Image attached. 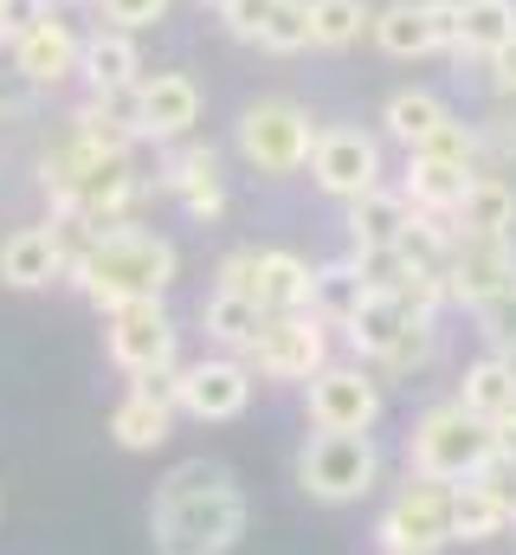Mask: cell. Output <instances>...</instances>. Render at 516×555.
Listing matches in <instances>:
<instances>
[{
    "instance_id": "6da1fadb",
    "label": "cell",
    "mask_w": 516,
    "mask_h": 555,
    "mask_svg": "<svg viewBox=\"0 0 516 555\" xmlns=\"http://www.w3.org/2000/svg\"><path fill=\"white\" fill-rule=\"evenodd\" d=\"M149 537L155 555H227L246 537V498L227 465L188 459L155 485L149 504Z\"/></svg>"
},
{
    "instance_id": "7a4b0ae2",
    "label": "cell",
    "mask_w": 516,
    "mask_h": 555,
    "mask_svg": "<svg viewBox=\"0 0 516 555\" xmlns=\"http://www.w3.org/2000/svg\"><path fill=\"white\" fill-rule=\"evenodd\" d=\"M175 246L162 233H142V227H104V233H85V246L72 253V284L98 304V310H117L136 297H162L175 284Z\"/></svg>"
},
{
    "instance_id": "3957f363",
    "label": "cell",
    "mask_w": 516,
    "mask_h": 555,
    "mask_svg": "<svg viewBox=\"0 0 516 555\" xmlns=\"http://www.w3.org/2000/svg\"><path fill=\"white\" fill-rule=\"evenodd\" d=\"M491 459V426L472 420L459 401L420 414V426L407 433V472L413 478H439V485H472Z\"/></svg>"
},
{
    "instance_id": "277c9868",
    "label": "cell",
    "mask_w": 516,
    "mask_h": 555,
    "mask_svg": "<svg viewBox=\"0 0 516 555\" xmlns=\"http://www.w3.org/2000/svg\"><path fill=\"white\" fill-rule=\"evenodd\" d=\"M375 478H382V452L369 433H317L297 452V485L317 504H356L375 491Z\"/></svg>"
},
{
    "instance_id": "5b68a950",
    "label": "cell",
    "mask_w": 516,
    "mask_h": 555,
    "mask_svg": "<svg viewBox=\"0 0 516 555\" xmlns=\"http://www.w3.org/2000/svg\"><path fill=\"white\" fill-rule=\"evenodd\" d=\"M310 272L297 253L284 246H240L220 259V291H246L265 317H284V310H310Z\"/></svg>"
},
{
    "instance_id": "8992f818",
    "label": "cell",
    "mask_w": 516,
    "mask_h": 555,
    "mask_svg": "<svg viewBox=\"0 0 516 555\" xmlns=\"http://www.w3.org/2000/svg\"><path fill=\"white\" fill-rule=\"evenodd\" d=\"M317 137H323V130H317L310 111L291 104V98H265V104H253V111L240 117V155L253 162L258 175H297V168L310 162Z\"/></svg>"
},
{
    "instance_id": "52a82bcc",
    "label": "cell",
    "mask_w": 516,
    "mask_h": 555,
    "mask_svg": "<svg viewBox=\"0 0 516 555\" xmlns=\"http://www.w3.org/2000/svg\"><path fill=\"white\" fill-rule=\"evenodd\" d=\"M253 375L265 382H310L330 369V323H317L310 310H284V317H265L258 343L240 356Z\"/></svg>"
},
{
    "instance_id": "ba28073f",
    "label": "cell",
    "mask_w": 516,
    "mask_h": 555,
    "mask_svg": "<svg viewBox=\"0 0 516 555\" xmlns=\"http://www.w3.org/2000/svg\"><path fill=\"white\" fill-rule=\"evenodd\" d=\"M452 543V485L439 478H407L382 511V550L387 555H433Z\"/></svg>"
},
{
    "instance_id": "9c48e42d",
    "label": "cell",
    "mask_w": 516,
    "mask_h": 555,
    "mask_svg": "<svg viewBox=\"0 0 516 555\" xmlns=\"http://www.w3.org/2000/svg\"><path fill=\"white\" fill-rule=\"evenodd\" d=\"M104 317H111L104 323V349H111V362L129 382H142L155 369H175V323H168L162 297H136V304H117Z\"/></svg>"
},
{
    "instance_id": "30bf717a",
    "label": "cell",
    "mask_w": 516,
    "mask_h": 555,
    "mask_svg": "<svg viewBox=\"0 0 516 555\" xmlns=\"http://www.w3.org/2000/svg\"><path fill=\"white\" fill-rule=\"evenodd\" d=\"M516 291V240H459L446 253V297L485 310L491 297Z\"/></svg>"
},
{
    "instance_id": "8fae6325",
    "label": "cell",
    "mask_w": 516,
    "mask_h": 555,
    "mask_svg": "<svg viewBox=\"0 0 516 555\" xmlns=\"http://www.w3.org/2000/svg\"><path fill=\"white\" fill-rule=\"evenodd\" d=\"M375 420H382V382L369 369L310 375V426L317 433H369Z\"/></svg>"
},
{
    "instance_id": "7c38bea8",
    "label": "cell",
    "mask_w": 516,
    "mask_h": 555,
    "mask_svg": "<svg viewBox=\"0 0 516 555\" xmlns=\"http://www.w3.org/2000/svg\"><path fill=\"white\" fill-rule=\"evenodd\" d=\"M310 175L323 194L336 201H362L369 188H382V142L362 130H323L310 149Z\"/></svg>"
},
{
    "instance_id": "4fadbf2b",
    "label": "cell",
    "mask_w": 516,
    "mask_h": 555,
    "mask_svg": "<svg viewBox=\"0 0 516 555\" xmlns=\"http://www.w3.org/2000/svg\"><path fill=\"white\" fill-rule=\"evenodd\" d=\"M253 401V369L240 356H214L181 369V414L194 420H240Z\"/></svg>"
},
{
    "instance_id": "5bb4252c",
    "label": "cell",
    "mask_w": 516,
    "mask_h": 555,
    "mask_svg": "<svg viewBox=\"0 0 516 555\" xmlns=\"http://www.w3.org/2000/svg\"><path fill=\"white\" fill-rule=\"evenodd\" d=\"M155 188H162L168 201H181V214H188V220H220V207H227V181H220V155H214V149H201V142H188V149H175V155L162 162V175H155Z\"/></svg>"
},
{
    "instance_id": "9a60e30c",
    "label": "cell",
    "mask_w": 516,
    "mask_h": 555,
    "mask_svg": "<svg viewBox=\"0 0 516 555\" xmlns=\"http://www.w3.org/2000/svg\"><path fill=\"white\" fill-rule=\"evenodd\" d=\"M72 272V246H65V227H20L0 240V278L13 291H39V284H59Z\"/></svg>"
},
{
    "instance_id": "2e32d148",
    "label": "cell",
    "mask_w": 516,
    "mask_h": 555,
    "mask_svg": "<svg viewBox=\"0 0 516 555\" xmlns=\"http://www.w3.org/2000/svg\"><path fill=\"white\" fill-rule=\"evenodd\" d=\"M78 52H85V39L72 33L65 13H52V20H39L33 33L13 39V72H26V78L46 91V85H65V78L78 72Z\"/></svg>"
},
{
    "instance_id": "e0dca14e",
    "label": "cell",
    "mask_w": 516,
    "mask_h": 555,
    "mask_svg": "<svg viewBox=\"0 0 516 555\" xmlns=\"http://www.w3.org/2000/svg\"><path fill=\"white\" fill-rule=\"evenodd\" d=\"M201 124V85L188 72H155L142 78V137L175 142Z\"/></svg>"
},
{
    "instance_id": "ac0fdd59",
    "label": "cell",
    "mask_w": 516,
    "mask_h": 555,
    "mask_svg": "<svg viewBox=\"0 0 516 555\" xmlns=\"http://www.w3.org/2000/svg\"><path fill=\"white\" fill-rule=\"evenodd\" d=\"M452 233L459 240H511L516 233V188L504 175H472L465 201L452 207Z\"/></svg>"
},
{
    "instance_id": "d6986e66",
    "label": "cell",
    "mask_w": 516,
    "mask_h": 555,
    "mask_svg": "<svg viewBox=\"0 0 516 555\" xmlns=\"http://www.w3.org/2000/svg\"><path fill=\"white\" fill-rule=\"evenodd\" d=\"M136 72H142V52H136V39H129L124 26H98V33L85 39V52H78V78H85L91 91L142 85Z\"/></svg>"
},
{
    "instance_id": "ffe728a7",
    "label": "cell",
    "mask_w": 516,
    "mask_h": 555,
    "mask_svg": "<svg viewBox=\"0 0 516 555\" xmlns=\"http://www.w3.org/2000/svg\"><path fill=\"white\" fill-rule=\"evenodd\" d=\"M459 408H465L472 420H485V426L511 420L516 414V362L511 356H485V362H472L465 382H459Z\"/></svg>"
},
{
    "instance_id": "44dd1931",
    "label": "cell",
    "mask_w": 516,
    "mask_h": 555,
    "mask_svg": "<svg viewBox=\"0 0 516 555\" xmlns=\"http://www.w3.org/2000/svg\"><path fill=\"white\" fill-rule=\"evenodd\" d=\"M375 46H382L387 59H426V52H439V33H433V7L426 0H394L375 13Z\"/></svg>"
},
{
    "instance_id": "7402d4cb",
    "label": "cell",
    "mask_w": 516,
    "mask_h": 555,
    "mask_svg": "<svg viewBox=\"0 0 516 555\" xmlns=\"http://www.w3.org/2000/svg\"><path fill=\"white\" fill-rule=\"evenodd\" d=\"M201 330H207L227 356H246L258 343V330H265V310H258L246 291H220V284H214V297L201 304Z\"/></svg>"
},
{
    "instance_id": "603a6c76",
    "label": "cell",
    "mask_w": 516,
    "mask_h": 555,
    "mask_svg": "<svg viewBox=\"0 0 516 555\" xmlns=\"http://www.w3.org/2000/svg\"><path fill=\"white\" fill-rule=\"evenodd\" d=\"M516 39V0H459V59H491Z\"/></svg>"
},
{
    "instance_id": "cb8c5ba5",
    "label": "cell",
    "mask_w": 516,
    "mask_h": 555,
    "mask_svg": "<svg viewBox=\"0 0 516 555\" xmlns=\"http://www.w3.org/2000/svg\"><path fill=\"white\" fill-rule=\"evenodd\" d=\"M407 323H420V317H407V304H400L394 291H369V297H362V310L343 323V336H349V349H356L362 362H375L387 343L407 330Z\"/></svg>"
},
{
    "instance_id": "d4e9b609",
    "label": "cell",
    "mask_w": 516,
    "mask_h": 555,
    "mask_svg": "<svg viewBox=\"0 0 516 555\" xmlns=\"http://www.w3.org/2000/svg\"><path fill=\"white\" fill-rule=\"evenodd\" d=\"M407 220L413 207L400 188H369L362 201H349V246H394Z\"/></svg>"
},
{
    "instance_id": "484cf974",
    "label": "cell",
    "mask_w": 516,
    "mask_h": 555,
    "mask_svg": "<svg viewBox=\"0 0 516 555\" xmlns=\"http://www.w3.org/2000/svg\"><path fill=\"white\" fill-rule=\"evenodd\" d=\"M465 188H472V175L465 168H446V162H426V155H413L407 162V207H420V214H446L452 220V207L465 201Z\"/></svg>"
},
{
    "instance_id": "4316f807",
    "label": "cell",
    "mask_w": 516,
    "mask_h": 555,
    "mask_svg": "<svg viewBox=\"0 0 516 555\" xmlns=\"http://www.w3.org/2000/svg\"><path fill=\"white\" fill-rule=\"evenodd\" d=\"M362 297H369V284L356 278L349 259H336V266H317V272H310V317H317V323H330V330H343V323L362 310Z\"/></svg>"
},
{
    "instance_id": "83f0119b",
    "label": "cell",
    "mask_w": 516,
    "mask_h": 555,
    "mask_svg": "<svg viewBox=\"0 0 516 555\" xmlns=\"http://www.w3.org/2000/svg\"><path fill=\"white\" fill-rule=\"evenodd\" d=\"M111 433H117L124 452H155L175 433V408H162V401H149V395L129 388L124 401H117V414H111Z\"/></svg>"
},
{
    "instance_id": "f1b7e54d",
    "label": "cell",
    "mask_w": 516,
    "mask_h": 555,
    "mask_svg": "<svg viewBox=\"0 0 516 555\" xmlns=\"http://www.w3.org/2000/svg\"><path fill=\"white\" fill-rule=\"evenodd\" d=\"M511 530V511L485 485H452V543H491Z\"/></svg>"
},
{
    "instance_id": "f546056e",
    "label": "cell",
    "mask_w": 516,
    "mask_h": 555,
    "mask_svg": "<svg viewBox=\"0 0 516 555\" xmlns=\"http://www.w3.org/2000/svg\"><path fill=\"white\" fill-rule=\"evenodd\" d=\"M446 117H452V111H446V98H433V91H394V98H387V111H382L387 137L407 142V149H420V142L433 137Z\"/></svg>"
},
{
    "instance_id": "4dcf8cb0",
    "label": "cell",
    "mask_w": 516,
    "mask_h": 555,
    "mask_svg": "<svg viewBox=\"0 0 516 555\" xmlns=\"http://www.w3.org/2000/svg\"><path fill=\"white\" fill-rule=\"evenodd\" d=\"M369 26H375L369 0H310V46H323V52L356 46Z\"/></svg>"
},
{
    "instance_id": "1f68e13d",
    "label": "cell",
    "mask_w": 516,
    "mask_h": 555,
    "mask_svg": "<svg viewBox=\"0 0 516 555\" xmlns=\"http://www.w3.org/2000/svg\"><path fill=\"white\" fill-rule=\"evenodd\" d=\"M433 356H439V336H433V323H407V330L387 343L382 356L369 362V369H382V375H400V382H407V375H420Z\"/></svg>"
},
{
    "instance_id": "d6a6232c",
    "label": "cell",
    "mask_w": 516,
    "mask_h": 555,
    "mask_svg": "<svg viewBox=\"0 0 516 555\" xmlns=\"http://www.w3.org/2000/svg\"><path fill=\"white\" fill-rule=\"evenodd\" d=\"M78 117H91V124H104V130H117V137H142V85H117V91H91V104L78 111Z\"/></svg>"
},
{
    "instance_id": "836d02e7",
    "label": "cell",
    "mask_w": 516,
    "mask_h": 555,
    "mask_svg": "<svg viewBox=\"0 0 516 555\" xmlns=\"http://www.w3.org/2000/svg\"><path fill=\"white\" fill-rule=\"evenodd\" d=\"M407 155H426V162H446V168L478 175V130H472V124H459V117H446L433 137L420 142V149H407Z\"/></svg>"
},
{
    "instance_id": "e575fe53",
    "label": "cell",
    "mask_w": 516,
    "mask_h": 555,
    "mask_svg": "<svg viewBox=\"0 0 516 555\" xmlns=\"http://www.w3.org/2000/svg\"><path fill=\"white\" fill-rule=\"evenodd\" d=\"M258 46L265 52H304L310 46V0H278L265 33H258Z\"/></svg>"
},
{
    "instance_id": "d590c367",
    "label": "cell",
    "mask_w": 516,
    "mask_h": 555,
    "mask_svg": "<svg viewBox=\"0 0 516 555\" xmlns=\"http://www.w3.org/2000/svg\"><path fill=\"white\" fill-rule=\"evenodd\" d=\"M349 266H356V278H362L369 291H400L407 272H413L400 246H356V253H349Z\"/></svg>"
},
{
    "instance_id": "8d00e7d4",
    "label": "cell",
    "mask_w": 516,
    "mask_h": 555,
    "mask_svg": "<svg viewBox=\"0 0 516 555\" xmlns=\"http://www.w3.org/2000/svg\"><path fill=\"white\" fill-rule=\"evenodd\" d=\"M478 330H485L491 356H511V362H516V291H504V297H491V304L478 310Z\"/></svg>"
},
{
    "instance_id": "74e56055",
    "label": "cell",
    "mask_w": 516,
    "mask_h": 555,
    "mask_svg": "<svg viewBox=\"0 0 516 555\" xmlns=\"http://www.w3.org/2000/svg\"><path fill=\"white\" fill-rule=\"evenodd\" d=\"M394 297L407 304V317H420V323H433V310L446 304V272H407V284H400Z\"/></svg>"
},
{
    "instance_id": "f35d334b",
    "label": "cell",
    "mask_w": 516,
    "mask_h": 555,
    "mask_svg": "<svg viewBox=\"0 0 516 555\" xmlns=\"http://www.w3.org/2000/svg\"><path fill=\"white\" fill-rule=\"evenodd\" d=\"M91 13L111 20V26H124V33H136V26H155L168 13V0H91Z\"/></svg>"
},
{
    "instance_id": "ab89813d",
    "label": "cell",
    "mask_w": 516,
    "mask_h": 555,
    "mask_svg": "<svg viewBox=\"0 0 516 555\" xmlns=\"http://www.w3.org/2000/svg\"><path fill=\"white\" fill-rule=\"evenodd\" d=\"M271 7H278V0H227V7H220V20H227V33H233V39L258 46V33H265Z\"/></svg>"
},
{
    "instance_id": "60d3db41",
    "label": "cell",
    "mask_w": 516,
    "mask_h": 555,
    "mask_svg": "<svg viewBox=\"0 0 516 555\" xmlns=\"http://www.w3.org/2000/svg\"><path fill=\"white\" fill-rule=\"evenodd\" d=\"M478 162H516V117H491V124H478Z\"/></svg>"
},
{
    "instance_id": "b9f144b4",
    "label": "cell",
    "mask_w": 516,
    "mask_h": 555,
    "mask_svg": "<svg viewBox=\"0 0 516 555\" xmlns=\"http://www.w3.org/2000/svg\"><path fill=\"white\" fill-rule=\"evenodd\" d=\"M472 485H485V491L511 511V524H516V459H498V452H491V459H485V472H478Z\"/></svg>"
},
{
    "instance_id": "7bdbcfd3",
    "label": "cell",
    "mask_w": 516,
    "mask_h": 555,
    "mask_svg": "<svg viewBox=\"0 0 516 555\" xmlns=\"http://www.w3.org/2000/svg\"><path fill=\"white\" fill-rule=\"evenodd\" d=\"M39 20H52V0H0V26H7V39L33 33Z\"/></svg>"
},
{
    "instance_id": "ee69618b",
    "label": "cell",
    "mask_w": 516,
    "mask_h": 555,
    "mask_svg": "<svg viewBox=\"0 0 516 555\" xmlns=\"http://www.w3.org/2000/svg\"><path fill=\"white\" fill-rule=\"evenodd\" d=\"M433 7V33H439V52H459V0H426Z\"/></svg>"
},
{
    "instance_id": "f6af8a7d",
    "label": "cell",
    "mask_w": 516,
    "mask_h": 555,
    "mask_svg": "<svg viewBox=\"0 0 516 555\" xmlns=\"http://www.w3.org/2000/svg\"><path fill=\"white\" fill-rule=\"evenodd\" d=\"M33 91H39V85H33L26 72H13V65L0 72V111H26V104H33Z\"/></svg>"
},
{
    "instance_id": "bcb514c9",
    "label": "cell",
    "mask_w": 516,
    "mask_h": 555,
    "mask_svg": "<svg viewBox=\"0 0 516 555\" xmlns=\"http://www.w3.org/2000/svg\"><path fill=\"white\" fill-rule=\"evenodd\" d=\"M491 78H498L504 98H516V39L504 46V52H491Z\"/></svg>"
},
{
    "instance_id": "7dc6e473",
    "label": "cell",
    "mask_w": 516,
    "mask_h": 555,
    "mask_svg": "<svg viewBox=\"0 0 516 555\" xmlns=\"http://www.w3.org/2000/svg\"><path fill=\"white\" fill-rule=\"evenodd\" d=\"M491 452H498V459H516V414L491 426Z\"/></svg>"
},
{
    "instance_id": "c3c4849f",
    "label": "cell",
    "mask_w": 516,
    "mask_h": 555,
    "mask_svg": "<svg viewBox=\"0 0 516 555\" xmlns=\"http://www.w3.org/2000/svg\"><path fill=\"white\" fill-rule=\"evenodd\" d=\"M207 7H227V0H207Z\"/></svg>"
},
{
    "instance_id": "681fc988",
    "label": "cell",
    "mask_w": 516,
    "mask_h": 555,
    "mask_svg": "<svg viewBox=\"0 0 516 555\" xmlns=\"http://www.w3.org/2000/svg\"><path fill=\"white\" fill-rule=\"evenodd\" d=\"M0 39H7V26H0Z\"/></svg>"
}]
</instances>
